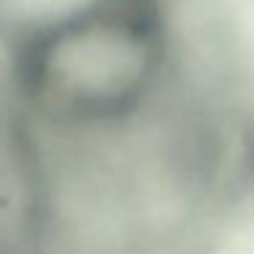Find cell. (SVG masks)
<instances>
[{
	"instance_id": "cell-1",
	"label": "cell",
	"mask_w": 254,
	"mask_h": 254,
	"mask_svg": "<svg viewBox=\"0 0 254 254\" xmlns=\"http://www.w3.org/2000/svg\"><path fill=\"white\" fill-rule=\"evenodd\" d=\"M167 0H63L0 30V71L33 121L101 131L145 115L178 77Z\"/></svg>"
}]
</instances>
